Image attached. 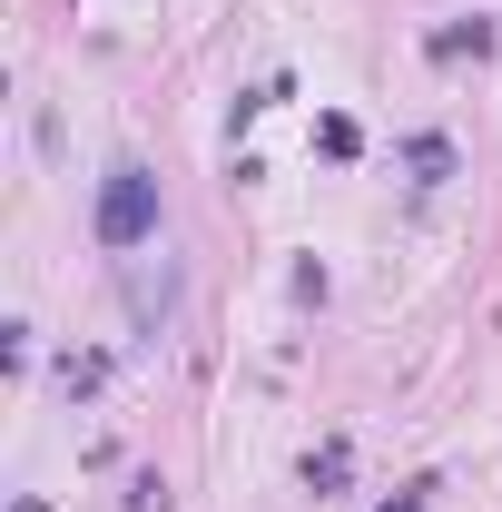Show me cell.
<instances>
[{"label":"cell","instance_id":"obj_1","mask_svg":"<svg viewBox=\"0 0 502 512\" xmlns=\"http://www.w3.org/2000/svg\"><path fill=\"white\" fill-rule=\"evenodd\" d=\"M148 227H158V178L148 168H119L109 197H99V247H138Z\"/></svg>","mask_w":502,"mask_h":512}]
</instances>
